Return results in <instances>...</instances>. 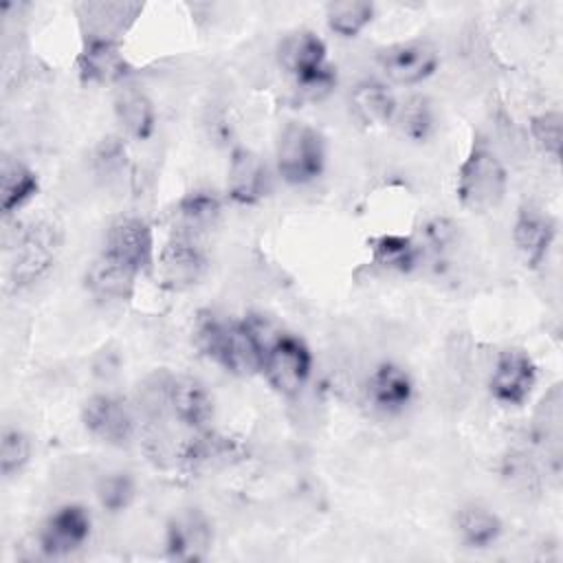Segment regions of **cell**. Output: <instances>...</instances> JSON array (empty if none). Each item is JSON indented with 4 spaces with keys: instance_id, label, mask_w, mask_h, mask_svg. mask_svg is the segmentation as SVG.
<instances>
[{
    "instance_id": "7",
    "label": "cell",
    "mask_w": 563,
    "mask_h": 563,
    "mask_svg": "<svg viewBox=\"0 0 563 563\" xmlns=\"http://www.w3.org/2000/svg\"><path fill=\"white\" fill-rule=\"evenodd\" d=\"M86 431L110 446H125L136 431V416L128 400L114 394H95L81 407Z\"/></svg>"
},
{
    "instance_id": "14",
    "label": "cell",
    "mask_w": 563,
    "mask_h": 563,
    "mask_svg": "<svg viewBox=\"0 0 563 563\" xmlns=\"http://www.w3.org/2000/svg\"><path fill=\"white\" fill-rule=\"evenodd\" d=\"M211 545V523L200 510H183L167 521L165 552L174 561H200Z\"/></svg>"
},
{
    "instance_id": "33",
    "label": "cell",
    "mask_w": 563,
    "mask_h": 563,
    "mask_svg": "<svg viewBox=\"0 0 563 563\" xmlns=\"http://www.w3.org/2000/svg\"><path fill=\"white\" fill-rule=\"evenodd\" d=\"M532 139L539 150L552 158L561 156V136H563V117L559 110H548L537 114L530 121Z\"/></svg>"
},
{
    "instance_id": "29",
    "label": "cell",
    "mask_w": 563,
    "mask_h": 563,
    "mask_svg": "<svg viewBox=\"0 0 563 563\" xmlns=\"http://www.w3.org/2000/svg\"><path fill=\"white\" fill-rule=\"evenodd\" d=\"M374 18V4L363 0L330 2L325 9L328 29L341 37H356Z\"/></svg>"
},
{
    "instance_id": "2",
    "label": "cell",
    "mask_w": 563,
    "mask_h": 563,
    "mask_svg": "<svg viewBox=\"0 0 563 563\" xmlns=\"http://www.w3.org/2000/svg\"><path fill=\"white\" fill-rule=\"evenodd\" d=\"M277 59L310 99L325 97L336 84V73L325 57V44L312 31H295L286 35L279 42Z\"/></svg>"
},
{
    "instance_id": "9",
    "label": "cell",
    "mask_w": 563,
    "mask_h": 563,
    "mask_svg": "<svg viewBox=\"0 0 563 563\" xmlns=\"http://www.w3.org/2000/svg\"><path fill=\"white\" fill-rule=\"evenodd\" d=\"M158 279L169 290H185L200 282L207 271V255L198 246L196 238L178 231L161 249L156 260Z\"/></svg>"
},
{
    "instance_id": "15",
    "label": "cell",
    "mask_w": 563,
    "mask_h": 563,
    "mask_svg": "<svg viewBox=\"0 0 563 563\" xmlns=\"http://www.w3.org/2000/svg\"><path fill=\"white\" fill-rule=\"evenodd\" d=\"M143 11L136 2H81L77 15L84 29V40L119 42L128 26Z\"/></svg>"
},
{
    "instance_id": "16",
    "label": "cell",
    "mask_w": 563,
    "mask_h": 563,
    "mask_svg": "<svg viewBox=\"0 0 563 563\" xmlns=\"http://www.w3.org/2000/svg\"><path fill=\"white\" fill-rule=\"evenodd\" d=\"M268 191L266 163L249 147H235L229 161L227 194L238 205H255Z\"/></svg>"
},
{
    "instance_id": "19",
    "label": "cell",
    "mask_w": 563,
    "mask_h": 563,
    "mask_svg": "<svg viewBox=\"0 0 563 563\" xmlns=\"http://www.w3.org/2000/svg\"><path fill=\"white\" fill-rule=\"evenodd\" d=\"M77 68L81 79L88 84H114L130 70L119 42L108 40H84Z\"/></svg>"
},
{
    "instance_id": "28",
    "label": "cell",
    "mask_w": 563,
    "mask_h": 563,
    "mask_svg": "<svg viewBox=\"0 0 563 563\" xmlns=\"http://www.w3.org/2000/svg\"><path fill=\"white\" fill-rule=\"evenodd\" d=\"M222 211V202L213 191L196 189L180 198L178 202V218L183 222L180 231L196 235L198 231L211 229Z\"/></svg>"
},
{
    "instance_id": "13",
    "label": "cell",
    "mask_w": 563,
    "mask_h": 563,
    "mask_svg": "<svg viewBox=\"0 0 563 563\" xmlns=\"http://www.w3.org/2000/svg\"><path fill=\"white\" fill-rule=\"evenodd\" d=\"M167 416L191 431H205L213 420V396L198 378L172 374L167 383Z\"/></svg>"
},
{
    "instance_id": "6",
    "label": "cell",
    "mask_w": 563,
    "mask_h": 563,
    "mask_svg": "<svg viewBox=\"0 0 563 563\" xmlns=\"http://www.w3.org/2000/svg\"><path fill=\"white\" fill-rule=\"evenodd\" d=\"M312 372V354L308 345L292 334H282L271 343L264 354L262 374L268 385L282 396H297Z\"/></svg>"
},
{
    "instance_id": "32",
    "label": "cell",
    "mask_w": 563,
    "mask_h": 563,
    "mask_svg": "<svg viewBox=\"0 0 563 563\" xmlns=\"http://www.w3.org/2000/svg\"><path fill=\"white\" fill-rule=\"evenodd\" d=\"M136 495V486L130 473L114 471L99 479L97 484V499L108 512L125 510Z\"/></svg>"
},
{
    "instance_id": "1",
    "label": "cell",
    "mask_w": 563,
    "mask_h": 563,
    "mask_svg": "<svg viewBox=\"0 0 563 563\" xmlns=\"http://www.w3.org/2000/svg\"><path fill=\"white\" fill-rule=\"evenodd\" d=\"M277 336L279 332L257 314H249L238 321L205 310L198 314L194 325L196 347L235 376L262 372L264 354Z\"/></svg>"
},
{
    "instance_id": "8",
    "label": "cell",
    "mask_w": 563,
    "mask_h": 563,
    "mask_svg": "<svg viewBox=\"0 0 563 563\" xmlns=\"http://www.w3.org/2000/svg\"><path fill=\"white\" fill-rule=\"evenodd\" d=\"M101 253L117 260L119 264L128 266L136 275L152 271L154 238H152L150 224L136 216L117 218L106 231Z\"/></svg>"
},
{
    "instance_id": "21",
    "label": "cell",
    "mask_w": 563,
    "mask_h": 563,
    "mask_svg": "<svg viewBox=\"0 0 563 563\" xmlns=\"http://www.w3.org/2000/svg\"><path fill=\"white\" fill-rule=\"evenodd\" d=\"M534 440L543 446L554 473L561 466V433H563V391L561 383L552 385L534 411Z\"/></svg>"
},
{
    "instance_id": "3",
    "label": "cell",
    "mask_w": 563,
    "mask_h": 563,
    "mask_svg": "<svg viewBox=\"0 0 563 563\" xmlns=\"http://www.w3.org/2000/svg\"><path fill=\"white\" fill-rule=\"evenodd\" d=\"M508 189V174L486 143H475L457 172V198L471 211L495 209Z\"/></svg>"
},
{
    "instance_id": "34",
    "label": "cell",
    "mask_w": 563,
    "mask_h": 563,
    "mask_svg": "<svg viewBox=\"0 0 563 563\" xmlns=\"http://www.w3.org/2000/svg\"><path fill=\"white\" fill-rule=\"evenodd\" d=\"M422 233H424L427 246H431L438 253H444L446 249H451L455 244L457 224L451 222L449 218H433L424 224Z\"/></svg>"
},
{
    "instance_id": "31",
    "label": "cell",
    "mask_w": 563,
    "mask_h": 563,
    "mask_svg": "<svg viewBox=\"0 0 563 563\" xmlns=\"http://www.w3.org/2000/svg\"><path fill=\"white\" fill-rule=\"evenodd\" d=\"M31 457V442L18 427H4L0 435V473L9 479L15 477Z\"/></svg>"
},
{
    "instance_id": "11",
    "label": "cell",
    "mask_w": 563,
    "mask_h": 563,
    "mask_svg": "<svg viewBox=\"0 0 563 563\" xmlns=\"http://www.w3.org/2000/svg\"><path fill=\"white\" fill-rule=\"evenodd\" d=\"M440 55L433 44L422 40L398 42L378 53V64L385 77L400 86H416L429 79L438 68Z\"/></svg>"
},
{
    "instance_id": "18",
    "label": "cell",
    "mask_w": 563,
    "mask_h": 563,
    "mask_svg": "<svg viewBox=\"0 0 563 563\" xmlns=\"http://www.w3.org/2000/svg\"><path fill=\"white\" fill-rule=\"evenodd\" d=\"M556 235V222L534 207H521L515 220L512 240L517 251L521 253L526 266L537 268L545 262L548 251Z\"/></svg>"
},
{
    "instance_id": "27",
    "label": "cell",
    "mask_w": 563,
    "mask_h": 563,
    "mask_svg": "<svg viewBox=\"0 0 563 563\" xmlns=\"http://www.w3.org/2000/svg\"><path fill=\"white\" fill-rule=\"evenodd\" d=\"M352 106L365 123H389L398 110L391 90L380 81L358 84L352 92Z\"/></svg>"
},
{
    "instance_id": "10",
    "label": "cell",
    "mask_w": 563,
    "mask_h": 563,
    "mask_svg": "<svg viewBox=\"0 0 563 563\" xmlns=\"http://www.w3.org/2000/svg\"><path fill=\"white\" fill-rule=\"evenodd\" d=\"M534 385H537V365L528 356V352L519 347L501 350L488 380L490 396L501 405L519 407L530 398Z\"/></svg>"
},
{
    "instance_id": "20",
    "label": "cell",
    "mask_w": 563,
    "mask_h": 563,
    "mask_svg": "<svg viewBox=\"0 0 563 563\" xmlns=\"http://www.w3.org/2000/svg\"><path fill=\"white\" fill-rule=\"evenodd\" d=\"M185 466L191 471L216 468L231 464L242 457V444L229 435H220L211 429L194 431V435L183 444L180 455Z\"/></svg>"
},
{
    "instance_id": "12",
    "label": "cell",
    "mask_w": 563,
    "mask_h": 563,
    "mask_svg": "<svg viewBox=\"0 0 563 563\" xmlns=\"http://www.w3.org/2000/svg\"><path fill=\"white\" fill-rule=\"evenodd\" d=\"M92 519L90 512L79 504L59 506L51 512L37 534L40 550L46 556H66L79 550L90 537Z\"/></svg>"
},
{
    "instance_id": "30",
    "label": "cell",
    "mask_w": 563,
    "mask_h": 563,
    "mask_svg": "<svg viewBox=\"0 0 563 563\" xmlns=\"http://www.w3.org/2000/svg\"><path fill=\"white\" fill-rule=\"evenodd\" d=\"M402 130L405 136L411 141H424L433 130V108L427 97L413 95L409 97L394 117Z\"/></svg>"
},
{
    "instance_id": "22",
    "label": "cell",
    "mask_w": 563,
    "mask_h": 563,
    "mask_svg": "<svg viewBox=\"0 0 563 563\" xmlns=\"http://www.w3.org/2000/svg\"><path fill=\"white\" fill-rule=\"evenodd\" d=\"M136 273L117 260L99 253V257L86 271V286L99 299H130L136 284Z\"/></svg>"
},
{
    "instance_id": "35",
    "label": "cell",
    "mask_w": 563,
    "mask_h": 563,
    "mask_svg": "<svg viewBox=\"0 0 563 563\" xmlns=\"http://www.w3.org/2000/svg\"><path fill=\"white\" fill-rule=\"evenodd\" d=\"M504 477L517 486V488H523V490H530L534 479H537V473L532 468V464L528 462V457L523 455H510L506 460V468H504Z\"/></svg>"
},
{
    "instance_id": "23",
    "label": "cell",
    "mask_w": 563,
    "mask_h": 563,
    "mask_svg": "<svg viewBox=\"0 0 563 563\" xmlns=\"http://www.w3.org/2000/svg\"><path fill=\"white\" fill-rule=\"evenodd\" d=\"M40 183L31 167L22 161L4 156L0 167V207L4 216L20 211L29 200L37 196Z\"/></svg>"
},
{
    "instance_id": "26",
    "label": "cell",
    "mask_w": 563,
    "mask_h": 563,
    "mask_svg": "<svg viewBox=\"0 0 563 563\" xmlns=\"http://www.w3.org/2000/svg\"><path fill=\"white\" fill-rule=\"evenodd\" d=\"M369 251H372V262L380 268L396 271V273H409L416 268L420 260V244H416L411 238L405 235H378L369 240Z\"/></svg>"
},
{
    "instance_id": "25",
    "label": "cell",
    "mask_w": 563,
    "mask_h": 563,
    "mask_svg": "<svg viewBox=\"0 0 563 563\" xmlns=\"http://www.w3.org/2000/svg\"><path fill=\"white\" fill-rule=\"evenodd\" d=\"M114 114L121 128L136 141H145L156 125V112L147 95L125 88L114 99Z\"/></svg>"
},
{
    "instance_id": "24",
    "label": "cell",
    "mask_w": 563,
    "mask_h": 563,
    "mask_svg": "<svg viewBox=\"0 0 563 563\" xmlns=\"http://www.w3.org/2000/svg\"><path fill=\"white\" fill-rule=\"evenodd\" d=\"M455 528L462 543L475 550L493 545L501 534L499 517L479 504L462 506L455 515Z\"/></svg>"
},
{
    "instance_id": "5",
    "label": "cell",
    "mask_w": 563,
    "mask_h": 563,
    "mask_svg": "<svg viewBox=\"0 0 563 563\" xmlns=\"http://www.w3.org/2000/svg\"><path fill=\"white\" fill-rule=\"evenodd\" d=\"M59 244L62 235L53 222L35 220L26 224L18 233L13 260L9 266L11 282L20 288L44 277L57 257Z\"/></svg>"
},
{
    "instance_id": "17",
    "label": "cell",
    "mask_w": 563,
    "mask_h": 563,
    "mask_svg": "<svg viewBox=\"0 0 563 563\" xmlns=\"http://www.w3.org/2000/svg\"><path fill=\"white\" fill-rule=\"evenodd\" d=\"M365 391L374 409L383 413H398L413 398V380L400 365L383 361L367 376Z\"/></svg>"
},
{
    "instance_id": "4",
    "label": "cell",
    "mask_w": 563,
    "mask_h": 563,
    "mask_svg": "<svg viewBox=\"0 0 563 563\" xmlns=\"http://www.w3.org/2000/svg\"><path fill=\"white\" fill-rule=\"evenodd\" d=\"M279 176L290 185H306L321 176L325 165L323 136L308 123L290 121L284 125L275 147Z\"/></svg>"
}]
</instances>
